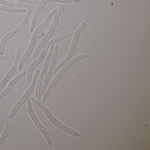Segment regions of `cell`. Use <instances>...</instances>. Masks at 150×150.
<instances>
[{
  "mask_svg": "<svg viewBox=\"0 0 150 150\" xmlns=\"http://www.w3.org/2000/svg\"><path fill=\"white\" fill-rule=\"evenodd\" d=\"M28 109L29 115L33 122H34L35 125L36 126L38 130L41 132V133L43 135L44 137L46 139V141H47L48 145L50 146H52V142L50 136L45 127L39 122V120L37 117L36 115L33 110V108H32V104H31V100H28Z\"/></svg>",
  "mask_w": 150,
  "mask_h": 150,
  "instance_id": "8fae6325",
  "label": "cell"
},
{
  "mask_svg": "<svg viewBox=\"0 0 150 150\" xmlns=\"http://www.w3.org/2000/svg\"><path fill=\"white\" fill-rule=\"evenodd\" d=\"M17 1H21V2H25L28 4H33V5H39V1L36 0H16Z\"/></svg>",
  "mask_w": 150,
  "mask_h": 150,
  "instance_id": "ac0fdd59",
  "label": "cell"
},
{
  "mask_svg": "<svg viewBox=\"0 0 150 150\" xmlns=\"http://www.w3.org/2000/svg\"><path fill=\"white\" fill-rule=\"evenodd\" d=\"M21 49L20 46H19L17 48V53H16V57L14 63L10 71L8 72L7 74L5 76L3 80L0 83V93L3 91L5 88L6 87L7 83L9 81L11 78L14 75L19 66V63L20 60L21 58Z\"/></svg>",
  "mask_w": 150,
  "mask_h": 150,
  "instance_id": "4fadbf2b",
  "label": "cell"
},
{
  "mask_svg": "<svg viewBox=\"0 0 150 150\" xmlns=\"http://www.w3.org/2000/svg\"><path fill=\"white\" fill-rule=\"evenodd\" d=\"M66 6L64 5L60 6L59 10L55 14L54 18H53V23H52L51 27L50 28L47 35L43 38L40 44L38 45V46L37 48H36L35 52H34L32 58V59H33V60H35L38 57L44 46L48 43V42H49V41H50L51 38L52 37L57 27L58 24L59 22V18H60V16L63 13V12H64V10Z\"/></svg>",
  "mask_w": 150,
  "mask_h": 150,
  "instance_id": "3957f363",
  "label": "cell"
},
{
  "mask_svg": "<svg viewBox=\"0 0 150 150\" xmlns=\"http://www.w3.org/2000/svg\"><path fill=\"white\" fill-rule=\"evenodd\" d=\"M10 124L8 123L6 125V128L0 138V146H1L4 142L6 141V139L8 137V133H9V130H10Z\"/></svg>",
  "mask_w": 150,
  "mask_h": 150,
  "instance_id": "e0dca14e",
  "label": "cell"
},
{
  "mask_svg": "<svg viewBox=\"0 0 150 150\" xmlns=\"http://www.w3.org/2000/svg\"><path fill=\"white\" fill-rule=\"evenodd\" d=\"M30 100L32 101L34 103H35L41 110L43 111L44 113L45 114L46 116L51 122L56 127L72 136H75V137H79L80 136V134L79 132L68 128L67 126L59 122L58 120H57V119H56L55 117L53 115L50 110L45 107L44 105H43L38 100L35 99V98H32V97L30 98Z\"/></svg>",
  "mask_w": 150,
  "mask_h": 150,
  "instance_id": "277c9868",
  "label": "cell"
},
{
  "mask_svg": "<svg viewBox=\"0 0 150 150\" xmlns=\"http://www.w3.org/2000/svg\"><path fill=\"white\" fill-rule=\"evenodd\" d=\"M55 45H52L51 46L50 52H49V55L47 57V59L45 60V63L43 69L40 74V76L38 77V79L37 82L36 87L35 95L36 97L37 100L38 101H40L41 99V92H42V86L44 80L45 76L47 74L48 72V69L50 66V63L51 60L52 58V54H53V50H54Z\"/></svg>",
  "mask_w": 150,
  "mask_h": 150,
  "instance_id": "9c48e42d",
  "label": "cell"
},
{
  "mask_svg": "<svg viewBox=\"0 0 150 150\" xmlns=\"http://www.w3.org/2000/svg\"><path fill=\"white\" fill-rule=\"evenodd\" d=\"M39 74H40V70L39 69L37 70L34 76V79L32 81L31 86L27 90L26 93L23 95V96L21 97V99L19 100V101L17 103L15 106L14 107L11 111V113L9 114V117L10 119H13L16 113H17L19 110L23 106V104L25 103L26 101L28 100L30 96L32 94V93L34 92L36 86L37 85L38 79L39 77Z\"/></svg>",
  "mask_w": 150,
  "mask_h": 150,
  "instance_id": "ba28073f",
  "label": "cell"
},
{
  "mask_svg": "<svg viewBox=\"0 0 150 150\" xmlns=\"http://www.w3.org/2000/svg\"><path fill=\"white\" fill-rule=\"evenodd\" d=\"M87 57V56L86 54H82L75 57L72 60H70V62L67 64L64 67H62V69L55 76V78L53 79V80L51 83L50 85L49 86L47 90L45 93L44 96L43 98L42 102H45V101L48 98V96L50 95V94L51 93L52 91L53 90L54 88L55 87L57 83H58L59 80L60 79L62 76L67 72V71L72 66L74 65L76 63L79 62L80 60L85 59Z\"/></svg>",
  "mask_w": 150,
  "mask_h": 150,
  "instance_id": "5b68a950",
  "label": "cell"
},
{
  "mask_svg": "<svg viewBox=\"0 0 150 150\" xmlns=\"http://www.w3.org/2000/svg\"><path fill=\"white\" fill-rule=\"evenodd\" d=\"M74 35V32H71V33H68V34L64 35L62 36L56 38L48 42V43L44 46L43 49L42 50V53H41L39 57L36 59L30 64L28 69V71H27V80H28V82L29 84H30L32 83V75H33V73L34 70L38 65L40 64L43 61L45 58V57L47 53H48V50H49L50 47L55 44L64 41L69 38L73 36Z\"/></svg>",
  "mask_w": 150,
  "mask_h": 150,
  "instance_id": "7a4b0ae2",
  "label": "cell"
},
{
  "mask_svg": "<svg viewBox=\"0 0 150 150\" xmlns=\"http://www.w3.org/2000/svg\"><path fill=\"white\" fill-rule=\"evenodd\" d=\"M58 10V8H56V9L53 10L48 16V17L45 19L44 22H43V23H42V24H40L37 28L36 30H35V32L33 34V36H32V39H31V41H30V43L29 45L27 51L26 52L23 57H21V60H20L19 66H18V69L20 71H21L22 70L24 64H25L27 59L30 57V55L33 52L39 34L45 28V27L49 24V23L50 22L51 20L52 19L53 16L55 15V14L57 13Z\"/></svg>",
  "mask_w": 150,
  "mask_h": 150,
  "instance_id": "6da1fadb",
  "label": "cell"
},
{
  "mask_svg": "<svg viewBox=\"0 0 150 150\" xmlns=\"http://www.w3.org/2000/svg\"><path fill=\"white\" fill-rule=\"evenodd\" d=\"M0 10L3 12H7L10 13H23L27 12V10L25 9L18 8H10L7 7L5 6L0 5Z\"/></svg>",
  "mask_w": 150,
  "mask_h": 150,
  "instance_id": "2e32d148",
  "label": "cell"
},
{
  "mask_svg": "<svg viewBox=\"0 0 150 150\" xmlns=\"http://www.w3.org/2000/svg\"><path fill=\"white\" fill-rule=\"evenodd\" d=\"M0 60H4V61H9L10 60V58L8 57H6V56L0 55Z\"/></svg>",
  "mask_w": 150,
  "mask_h": 150,
  "instance_id": "d6986e66",
  "label": "cell"
},
{
  "mask_svg": "<svg viewBox=\"0 0 150 150\" xmlns=\"http://www.w3.org/2000/svg\"><path fill=\"white\" fill-rule=\"evenodd\" d=\"M0 5L10 8H28V5L23 3H13L5 0H0Z\"/></svg>",
  "mask_w": 150,
  "mask_h": 150,
  "instance_id": "9a60e30c",
  "label": "cell"
},
{
  "mask_svg": "<svg viewBox=\"0 0 150 150\" xmlns=\"http://www.w3.org/2000/svg\"><path fill=\"white\" fill-rule=\"evenodd\" d=\"M27 71H25L23 72L20 74L18 76H16L14 79L11 81L9 82L8 86L6 89L4 91H2L1 93H0V102L4 97H6L8 94L13 89V88L14 86L20 80L23 78L25 75H27Z\"/></svg>",
  "mask_w": 150,
  "mask_h": 150,
  "instance_id": "5bb4252c",
  "label": "cell"
},
{
  "mask_svg": "<svg viewBox=\"0 0 150 150\" xmlns=\"http://www.w3.org/2000/svg\"><path fill=\"white\" fill-rule=\"evenodd\" d=\"M32 10L31 5H28V13H27V15L25 16L24 20L20 24L19 27L17 28L15 30L8 33V34L6 35L5 36L3 37V38L1 39V43H0V55L3 56L4 55L6 45V44L8 42L11 38H13L16 35L22 31L24 30V29L26 28V26L28 23L30 18L31 14H32Z\"/></svg>",
  "mask_w": 150,
  "mask_h": 150,
  "instance_id": "8992f818",
  "label": "cell"
},
{
  "mask_svg": "<svg viewBox=\"0 0 150 150\" xmlns=\"http://www.w3.org/2000/svg\"><path fill=\"white\" fill-rule=\"evenodd\" d=\"M86 26L87 23L86 22H83L81 25L78 28V29L76 30L74 34V37L72 42L71 48H70V50H69L67 56L66 58L55 68L54 73H53L54 74H56L59 70H60L62 67H64L71 60L72 58L73 57L74 54V52H75L77 45H78L81 34L84 30Z\"/></svg>",
  "mask_w": 150,
  "mask_h": 150,
  "instance_id": "52a82bcc",
  "label": "cell"
},
{
  "mask_svg": "<svg viewBox=\"0 0 150 150\" xmlns=\"http://www.w3.org/2000/svg\"><path fill=\"white\" fill-rule=\"evenodd\" d=\"M59 50V45L58 44L56 45L55 46L54 50L53 51V54H52V58L51 62L49 68V71L47 72L46 77L45 78L43 83L42 86V92L41 93L42 95L45 94L46 91L47 87L49 85V82L51 79L53 75L54 70L56 68V63H57V58Z\"/></svg>",
  "mask_w": 150,
  "mask_h": 150,
  "instance_id": "7c38bea8",
  "label": "cell"
},
{
  "mask_svg": "<svg viewBox=\"0 0 150 150\" xmlns=\"http://www.w3.org/2000/svg\"><path fill=\"white\" fill-rule=\"evenodd\" d=\"M80 1V0H42L41 2L39 3L34 14L32 23H31V28H30V33H32L34 32L38 17L44 8L47 4L52 3V2L64 3V4H75V3H79Z\"/></svg>",
  "mask_w": 150,
  "mask_h": 150,
  "instance_id": "30bf717a",
  "label": "cell"
}]
</instances>
